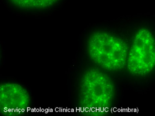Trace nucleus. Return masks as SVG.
Segmentation results:
<instances>
[{
    "label": "nucleus",
    "mask_w": 155,
    "mask_h": 116,
    "mask_svg": "<svg viewBox=\"0 0 155 116\" xmlns=\"http://www.w3.org/2000/svg\"><path fill=\"white\" fill-rule=\"evenodd\" d=\"M88 50L91 59L108 70L124 68L127 58V48L120 39L103 32H97L90 38Z\"/></svg>",
    "instance_id": "obj_1"
},
{
    "label": "nucleus",
    "mask_w": 155,
    "mask_h": 116,
    "mask_svg": "<svg viewBox=\"0 0 155 116\" xmlns=\"http://www.w3.org/2000/svg\"><path fill=\"white\" fill-rule=\"evenodd\" d=\"M113 95V85L107 75L95 69L85 72L81 86V102L84 107L82 111L96 110L99 112L105 110L110 105Z\"/></svg>",
    "instance_id": "obj_2"
},
{
    "label": "nucleus",
    "mask_w": 155,
    "mask_h": 116,
    "mask_svg": "<svg viewBox=\"0 0 155 116\" xmlns=\"http://www.w3.org/2000/svg\"><path fill=\"white\" fill-rule=\"evenodd\" d=\"M127 67L130 73L143 75L155 67V40L151 32L142 28L135 36L129 54Z\"/></svg>",
    "instance_id": "obj_3"
},
{
    "label": "nucleus",
    "mask_w": 155,
    "mask_h": 116,
    "mask_svg": "<svg viewBox=\"0 0 155 116\" xmlns=\"http://www.w3.org/2000/svg\"><path fill=\"white\" fill-rule=\"evenodd\" d=\"M1 111L12 113L18 111H23L29 105L30 98L26 89L20 85L13 83L1 84L0 92Z\"/></svg>",
    "instance_id": "obj_4"
},
{
    "label": "nucleus",
    "mask_w": 155,
    "mask_h": 116,
    "mask_svg": "<svg viewBox=\"0 0 155 116\" xmlns=\"http://www.w3.org/2000/svg\"><path fill=\"white\" fill-rule=\"evenodd\" d=\"M15 6L22 8L40 9L47 8L57 3L59 0H10Z\"/></svg>",
    "instance_id": "obj_5"
}]
</instances>
